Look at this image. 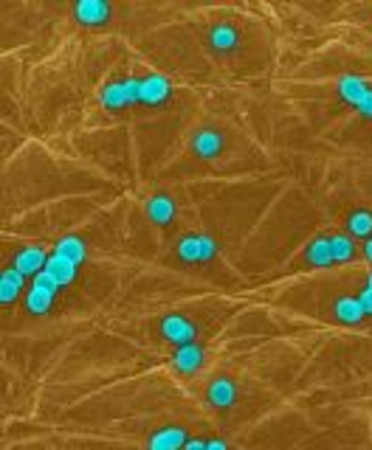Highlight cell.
I'll return each instance as SVG.
<instances>
[{
	"label": "cell",
	"mask_w": 372,
	"mask_h": 450,
	"mask_svg": "<svg viewBox=\"0 0 372 450\" xmlns=\"http://www.w3.org/2000/svg\"><path fill=\"white\" fill-rule=\"evenodd\" d=\"M111 15V6L102 3V0H82V3H76V17L88 26H99L104 23Z\"/></svg>",
	"instance_id": "cell-5"
},
{
	"label": "cell",
	"mask_w": 372,
	"mask_h": 450,
	"mask_svg": "<svg viewBox=\"0 0 372 450\" xmlns=\"http://www.w3.org/2000/svg\"><path fill=\"white\" fill-rule=\"evenodd\" d=\"M45 270L54 273V278L60 281V285H71V281L76 278V262H71L68 256H63V253H57V251H54V256H48Z\"/></svg>",
	"instance_id": "cell-4"
},
{
	"label": "cell",
	"mask_w": 372,
	"mask_h": 450,
	"mask_svg": "<svg viewBox=\"0 0 372 450\" xmlns=\"http://www.w3.org/2000/svg\"><path fill=\"white\" fill-rule=\"evenodd\" d=\"M234 394H237L234 383L226 380V377H220V380H215V383L209 385V403L218 406V408H229L234 403Z\"/></svg>",
	"instance_id": "cell-6"
},
{
	"label": "cell",
	"mask_w": 372,
	"mask_h": 450,
	"mask_svg": "<svg viewBox=\"0 0 372 450\" xmlns=\"http://www.w3.org/2000/svg\"><path fill=\"white\" fill-rule=\"evenodd\" d=\"M99 99H102V104H104V107H111V110H113V107H124V104H127L124 82H111L108 88L102 90V96H99Z\"/></svg>",
	"instance_id": "cell-18"
},
{
	"label": "cell",
	"mask_w": 372,
	"mask_h": 450,
	"mask_svg": "<svg viewBox=\"0 0 372 450\" xmlns=\"http://www.w3.org/2000/svg\"><path fill=\"white\" fill-rule=\"evenodd\" d=\"M330 248H333V259H336V262H350V259H353V253H355L353 240H350V237H344V234L330 237Z\"/></svg>",
	"instance_id": "cell-21"
},
{
	"label": "cell",
	"mask_w": 372,
	"mask_h": 450,
	"mask_svg": "<svg viewBox=\"0 0 372 450\" xmlns=\"http://www.w3.org/2000/svg\"><path fill=\"white\" fill-rule=\"evenodd\" d=\"M192 147H195V152L200 155V158H215L218 152H220V147H223V138L215 133V130H200L197 135H195V141H192Z\"/></svg>",
	"instance_id": "cell-8"
},
{
	"label": "cell",
	"mask_w": 372,
	"mask_h": 450,
	"mask_svg": "<svg viewBox=\"0 0 372 450\" xmlns=\"http://www.w3.org/2000/svg\"><path fill=\"white\" fill-rule=\"evenodd\" d=\"M218 253V245L211 237H200V262H209V259H215Z\"/></svg>",
	"instance_id": "cell-23"
},
{
	"label": "cell",
	"mask_w": 372,
	"mask_h": 450,
	"mask_svg": "<svg viewBox=\"0 0 372 450\" xmlns=\"http://www.w3.org/2000/svg\"><path fill=\"white\" fill-rule=\"evenodd\" d=\"M200 360H203V352H200V347H195V344H184V347L178 349V355H175V366H178V372H184V374H195V372L200 369Z\"/></svg>",
	"instance_id": "cell-10"
},
{
	"label": "cell",
	"mask_w": 372,
	"mask_h": 450,
	"mask_svg": "<svg viewBox=\"0 0 372 450\" xmlns=\"http://www.w3.org/2000/svg\"><path fill=\"white\" fill-rule=\"evenodd\" d=\"M206 447H226L223 439H215V442H206Z\"/></svg>",
	"instance_id": "cell-27"
},
{
	"label": "cell",
	"mask_w": 372,
	"mask_h": 450,
	"mask_svg": "<svg viewBox=\"0 0 372 450\" xmlns=\"http://www.w3.org/2000/svg\"><path fill=\"white\" fill-rule=\"evenodd\" d=\"M34 285H37V288H45V290H54V293L63 288L60 281L54 278V273H48V270H40V273L34 276Z\"/></svg>",
	"instance_id": "cell-22"
},
{
	"label": "cell",
	"mask_w": 372,
	"mask_h": 450,
	"mask_svg": "<svg viewBox=\"0 0 372 450\" xmlns=\"http://www.w3.org/2000/svg\"><path fill=\"white\" fill-rule=\"evenodd\" d=\"M170 96H172V85L164 76H147V79H141L138 101H144V104H161Z\"/></svg>",
	"instance_id": "cell-2"
},
{
	"label": "cell",
	"mask_w": 372,
	"mask_h": 450,
	"mask_svg": "<svg viewBox=\"0 0 372 450\" xmlns=\"http://www.w3.org/2000/svg\"><path fill=\"white\" fill-rule=\"evenodd\" d=\"M339 93H341V99L344 101H350V104H361L364 99H366V93H369V88L361 82V79H355V76H344L341 82H339Z\"/></svg>",
	"instance_id": "cell-13"
},
{
	"label": "cell",
	"mask_w": 372,
	"mask_h": 450,
	"mask_svg": "<svg viewBox=\"0 0 372 450\" xmlns=\"http://www.w3.org/2000/svg\"><path fill=\"white\" fill-rule=\"evenodd\" d=\"M45 262H48L45 251H42V248H37V245H31V248H23V251L17 253L15 267H17L23 276H37L40 270H45Z\"/></svg>",
	"instance_id": "cell-3"
},
{
	"label": "cell",
	"mask_w": 372,
	"mask_h": 450,
	"mask_svg": "<svg viewBox=\"0 0 372 450\" xmlns=\"http://www.w3.org/2000/svg\"><path fill=\"white\" fill-rule=\"evenodd\" d=\"M366 288H372V273H369V285H366Z\"/></svg>",
	"instance_id": "cell-28"
},
{
	"label": "cell",
	"mask_w": 372,
	"mask_h": 450,
	"mask_svg": "<svg viewBox=\"0 0 372 450\" xmlns=\"http://www.w3.org/2000/svg\"><path fill=\"white\" fill-rule=\"evenodd\" d=\"M358 110L364 112L366 119H372V90H369V93H366V99H364V101L358 104Z\"/></svg>",
	"instance_id": "cell-25"
},
{
	"label": "cell",
	"mask_w": 372,
	"mask_h": 450,
	"mask_svg": "<svg viewBox=\"0 0 372 450\" xmlns=\"http://www.w3.org/2000/svg\"><path fill=\"white\" fill-rule=\"evenodd\" d=\"M20 288H23V273L17 267L3 270V278H0V301L12 304L20 296Z\"/></svg>",
	"instance_id": "cell-9"
},
{
	"label": "cell",
	"mask_w": 372,
	"mask_h": 450,
	"mask_svg": "<svg viewBox=\"0 0 372 450\" xmlns=\"http://www.w3.org/2000/svg\"><path fill=\"white\" fill-rule=\"evenodd\" d=\"M336 315H339L344 324H358V321L364 318V307H361V301H358V299L344 296V299H339V301H336Z\"/></svg>",
	"instance_id": "cell-15"
},
{
	"label": "cell",
	"mask_w": 372,
	"mask_h": 450,
	"mask_svg": "<svg viewBox=\"0 0 372 450\" xmlns=\"http://www.w3.org/2000/svg\"><path fill=\"white\" fill-rule=\"evenodd\" d=\"M211 42H215V48H220V51H232L237 45V28L229 26V23L215 26L211 28Z\"/></svg>",
	"instance_id": "cell-17"
},
{
	"label": "cell",
	"mask_w": 372,
	"mask_h": 450,
	"mask_svg": "<svg viewBox=\"0 0 372 450\" xmlns=\"http://www.w3.org/2000/svg\"><path fill=\"white\" fill-rule=\"evenodd\" d=\"M57 253H63V256H68L71 262H85V256H88V245L79 240V237H63L60 242H57Z\"/></svg>",
	"instance_id": "cell-16"
},
{
	"label": "cell",
	"mask_w": 372,
	"mask_h": 450,
	"mask_svg": "<svg viewBox=\"0 0 372 450\" xmlns=\"http://www.w3.org/2000/svg\"><path fill=\"white\" fill-rule=\"evenodd\" d=\"M161 335L167 338L170 344H192V338H195V324L184 315H167L161 321Z\"/></svg>",
	"instance_id": "cell-1"
},
{
	"label": "cell",
	"mask_w": 372,
	"mask_h": 450,
	"mask_svg": "<svg viewBox=\"0 0 372 450\" xmlns=\"http://www.w3.org/2000/svg\"><path fill=\"white\" fill-rule=\"evenodd\" d=\"M178 256L184 259V262H200V237H195V234H189V237H184L181 242H178Z\"/></svg>",
	"instance_id": "cell-20"
},
{
	"label": "cell",
	"mask_w": 372,
	"mask_h": 450,
	"mask_svg": "<svg viewBox=\"0 0 372 450\" xmlns=\"http://www.w3.org/2000/svg\"><path fill=\"white\" fill-rule=\"evenodd\" d=\"M361 307H364V315H372V288H366L361 296H358Z\"/></svg>",
	"instance_id": "cell-24"
},
{
	"label": "cell",
	"mask_w": 372,
	"mask_h": 450,
	"mask_svg": "<svg viewBox=\"0 0 372 450\" xmlns=\"http://www.w3.org/2000/svg\"><path fill=\"white\" fill-rule=\"evenodd\" d=\"M147 214H149V219L158 222V225L170 222V219L175 217V203H172V197H167V194H155V197L147 203Z\"/></svg>",
	"instance_id": "cell-7"
},
{
	"label": "cell",
	"mask_w": 372,
	"mask_h": 450,
	"mask_svg": "<svg viewBox=\"0 0 372 450\" xmlns=\"http://www.w3.org/2000/svg\"><path fill=\"white\" fill-rule=\"evenodd\" d=\"M307 262L316 265V267H325V265L336 262V259H333V248H330V237H316V240L310 242V248H307Z\"/></svg>",
	"instance_id": "cell-11"
},
{
	"label": "cell",
	"mask_w": 372,
	"mask_h": 450,
	"mask_svg": "<svg viewBox=\"0 0 372 450\" xmlns=\"http://www.w3.org/2000/svg\"><path fill=\"white\" fill-rule=\"evenodd\" d=\"M54 290H45V288H31V293H29V299H26V307H29V312H37V315H42V312H48L51 310V301H54Z\"/></svg>",
	"instance_id": "cell-14"
},
{
	"label": "cell",
	"mask_w": 372,
	"mask_h": 450,
	"mask_svg": "<svg viewBox=\"0 0 372 450\" xmlns=\"http://www.w3.org/2000/svg\"><path fill=\"white\" fill-rule=\"evenodd\" d=\"M184 444H186L184 428H164L161 433H155L149 439V447H158V450H172V447H184Z\"/></svg>",
	"instance_id": "cell-12"
},
{
	"label": "cell",
	"mask_w": 372,
	"mask_h": 450,
	"mask_svg": "<svg viewBox=\"0 0 372 450\" xmlns=\"http://www.w3.org/2000/svg\"><path fill=\"white\" fill-rule=\"evenodd\" d=\"M364 253H366V259H369V262H372V237H369V240H366V245H364Z\"/></svg>",
	"instance_id": "cell-26"
},
{
	"label": "cell",
	"mask_w": 372,
	"mask_h": 450,
	"mask_svg": "<svg viewBox=\"0 0 372 450\" xmlns=\"http://www.w3.org/2000/svg\"><path fill=\"white\" fill-rule=\"evenodd\" d=\"M347 228L353 231V237H369L372 234V214L369 211H353L347 219Z\"/></svg>",
	"instance_id": "cell-19"
}]
</instances>
